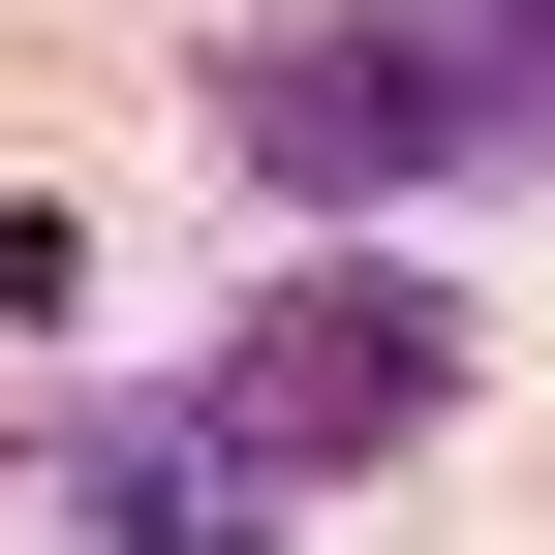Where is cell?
Instances as JSON below:
<instances>
[{"label": "cell", "mask_w": 555, "mask_h": 555, "mask_svg": "<svg viewBox=\"0 0 555 555\" xmlns=\"http://www.w3.org/2000/svg\"><path fill=\"white\" fill-rule=\"evenodd\" d=\"M463 401V278H278V309L217 339V401H185V433L247 463V494H309V463H401Z\"/></svg>", "instance_id": "1"}, {"label": "cell", "mask_w": 555, "mask_h": 555, "mask_svg": "<svg viewBox=\"0 0 555 555\" xmlns=\"http://www.w3.org/2000/svg\"><path fill=\"white\" fill-rule=\"evenodd\" d=\"M217 155L247 185H463V62H433V0H309V31H247L217 62Z\"/></svg>", "instance_id": "2"}, {"label": "cell", "mask_w": 555, "mask_h": 555, "mask_svg": "<svg viewBox=\"0 0 555 555\" xmlns=\"http://www.w3.org/2000/svg\"><path fill=\"white\" fill-rule=\"evenodd\" d=\"M62 494H93L124 555H278V494H247L217 433H185V401H93V433H62Z\"/></svg>", "instance_id": "3"}, {"label": "cell", "mask_w": 555, "mask_h": 555, "mask_svg": "<svg viewBox=\"0 0 555 555\" xmlns=\"http://www.w3.org/2000/svg\"><path fill=\"white\" fill-rule=\"evenodd\" d=\"M433 62H463V155H555V0H433Z\"/></svg>", "instance_id": "4"}]
</instances>
